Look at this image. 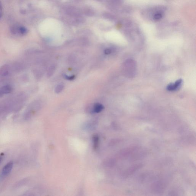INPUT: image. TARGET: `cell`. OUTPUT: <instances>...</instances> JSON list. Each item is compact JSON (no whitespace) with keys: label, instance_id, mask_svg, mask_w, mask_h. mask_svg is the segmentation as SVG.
<instances>
[{"label":"cell","instance_id":"cell-3","mask_svg":"<svg viewBox=\"0 0 196 196\" xmlns=\"http://www.w3.org/2000/svg\"><path fill=\"white\" fill-rule=\"evenodd\" d=\"M13 167V162H9L3 168L2 170V175L5 176L9 174L12 170Z\"/></svg>","mask_w":196,"mask_h":196},{"label":"cell","instance_id":"cell-9","mask_svg":"<svg viewBox=\"0 0 196 196\" xmlns=\"http://www.w3.org/2000/svg\"><path fill=\"white\" fill-rule=\"evenodd\" d=\"M64 88V84H58L56 87V89H55V92L57 93V94L60 93L63 90Z\"/></svg>","mask_w":196,"mask_h":196},{"label":"cell","instance_id":"cell-8","mask_svg":"<svg viewBox=\"0 0 196 196\" xmlns=\"http://www.w3.org/2000/svg\"><path fill=\"white\" fill-rule=\"evenodd\" d=\"M93 141H94V147L95 149H96L97 148L99 145V138L97 135H95L93 137Z\"/></svg>","mask_w":196,"mask_h":196},{"label":"cell","instance_id":"cell-6","mask_svg":"<svg viewBox=\"0 0 196 196\" xmlns=\"http://www.w3.org/2000/svg\"><path fill=\"white\" fill-rule=\"evenodd\" d=\"M152 16V19L155 21L160 20L163 17V12L161 11H158L155 12Z\"/></svg>","mask_w":196,"mask_h":196},{"label":"cell","instance_id":"cell-4","mask_svg":"<svg viewBox=\"0 0 196 196\" xmlns=\"http://www.w3.org/2000/svg\"><path fill=\"white\" fill-rule=\"evenodd\" d=\"M12 91V87L10 85H5L2 87L0 88V97L11 93Z\"/></svg>","mask_w":196,"mask_h":196},{"label":"cell","instance_id":"cell-14","mask_svg":"<svg viewBox=\"0 0 196 196\" xmlns=\"http://www.w3.org/2000/svg\"><path fill=\"white\" fill-rule=\"evenodd\" d=\"M3 153H1V154H0V162H1V161H2V159H3Z\"/></svg>","mask_w":196,"mask_h":196},{"label":"cell","instance_id":"cell-11","mask_svg":"<svg viewBox=\"0 0 196 196\" xmlns=\"http://www.w3.org/2000/svg\"><path fill=\"white\" fill-rule=\"evenodd\" d=\"M65 78L66 79H68V80H73L75 78V76H65Z\"/></svg>","mask_w":196,"mask_h":196},{"label":"cell","instance_id":"cell-12","mask_svg":"<svg viewBox=\"0 0 196 196\" xmlns=\"http://www.w3.org/2000/svg\"><path fill=\"white\" fill-rule=\"evenodd\" d=\"M111 51L109 49H107L105 50V53L106 54H109L111 53Z\"/></svg>","mask_w":196,"mask_h":196},{"label":"cell","instance_id":"cell-1","mask_svg":"<svg viewBox=\"0 0 196 196\" xmlns=\"http://www.w3.org/2000/svg\"><path fill=\"white\" fill-rule=\"evenodd\" d=\"M11 32L15 35L23 36L27 33L28 30L24 26L16 25L12 27Z\"/></svg>","mask_w":196,"mask_h":196},{"label":"cell","instance_id":"cell-2","mask_svg":"<svg viewBox=\"0 0 196 196\" xmlns=\"http://www.w3.org/2000/svg\"><path fill=\"white\" fill-rule=\"evenodd\" d=\"M182 79H180L177 80L175 83L169 84L167 87V89L169 91H175L180 88V87L182 85Z\"/></svg>","mask_w":196,"mask_h":196},{"label":"cell","instance_id":"cell-5","mask_svg":"<svg viewBox=\"0 0 196 196\" xmlns=\"http://www.w3.org/2000/svg\"><path fill=\"white\" fill-rule=\"evenodd\" d=\"M10 67L9 66H4L0 69V75L2 76H6L9 74L10 72Z\"/></svg>","mask_w":196,"mask_h":196},{"label":"cell","instance_id":"cell-10","mask_svg":"<svg viewBox=\"0 0 196 196\" xmlns=\"http://www.w3.org/2000/svg\"><path fill=\"white\" fill-rule=\"evenodd\" d=\"M55 70V67L54 65H52L50 66L49 69L48 71V74H47L48 76L49 77L51 76L53 74V73H54Z\"/></svg>","mask_w":196,"mask_h":196},{"label":"cell","instance_id":"cell-13","mask_svg":"<svg viewBox=\"0 0 196 196\" xmlns=\"http://www.w3.org/2000/svg\"><path fill=\"white\" fill-rule=\"evenodd\" d=\"M3 15V11H2V5L0 2V19H1Z\"/></svg>","mask_w":196,"mask_h":196},{"label":"cell","instance_id":"cell-7","mask_svg":"<svg viewBox=\"0 0 196 196\" xmlns=\"http://www.w3.org/2000/svg\"><path fill=\"white\" fill-rule=\"evenodd\" d=\"M104 107L102 104L96 103L94 105L93 112L95 113H99L103 110Z\"/></svg>","mask_w":196,"mask_h":196}]
</instances>
